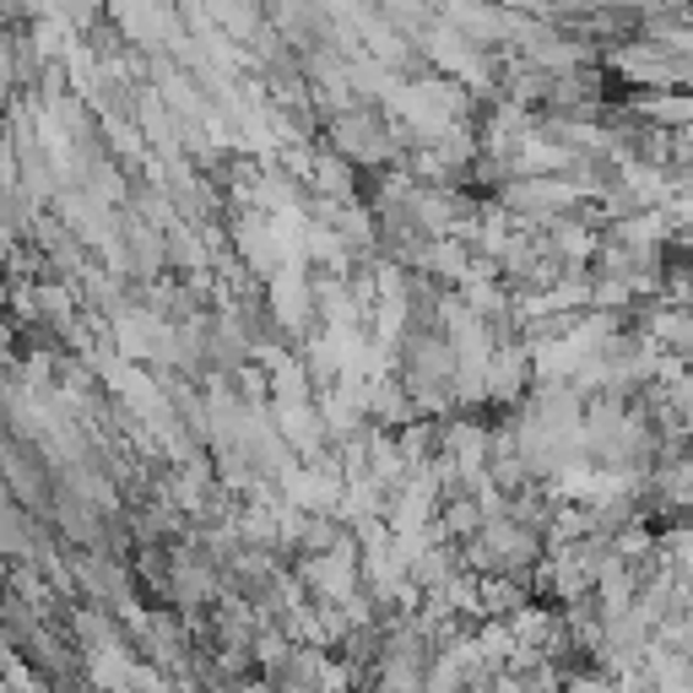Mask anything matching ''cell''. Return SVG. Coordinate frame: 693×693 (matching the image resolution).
Returning <instances> with one entry per match:
<instances>
[{
    "label": "cell",
    "instance_id": "6da1fadb",
    "mask_svg": "<svg viewBox=\"0 0 693 693\" xmlns=\"http://www.w3.org/2000/svg\"><path fill=\"white\" fill-rule=\"evenodd\" d=\"M245 693H266V689H245Z\"/></svg>",
    "mask_w": 693,
    "mask_h": 693
}]
</instances>
